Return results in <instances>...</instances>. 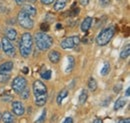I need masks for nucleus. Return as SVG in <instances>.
Listing matches in <instances>:
<instances>
[{"instance_id":"1","label":"nucleus","mask_w":130,"mask_h":123,"mask_svg":"<svg viewBox=\"0 0 130 123\" xmlns=\"http://www.w3.org/2000/svg\"><path fill=\"white\" fill-rule=\"evenodd\" d=\"M19 49H20V54L22 57L27 58L31 52H32V46H33V38L32 35L30 33H23L21 36V40L19 43Z\"/></svg>"},{"instance_id":"2","label":"nucleus","mask_w":130,"mask_h":123,"mask_svg":"<svg viewBox=\"0 0 130 123\" xmlns=\"http://www.w3.org/2000/svg\"><path fill=\"white\" fill-rule=\"evenodd\" d=\"M34 40L37 48L41 51L48 50L53 44V39L45 32H37L34 36Z\"/></svg>"},{"instance_id":"3","label":"nucleus","mask_w":130,"mask_h":123,"mask_svg":"<svg viewBox=\"0 0 130 123\" xmlns=\"http://www.w3.org/2000/svg\"><path fill=\"white\" fill-rule=\"evenodd\" d=\"M114 33V27H107L104 28L103 30H101V32L98 34V36L96 37V43L99 46H105L107 45L110 40L113 38Z\"/></svg>"},{"instance_id":"4","label":"nucleus","mask_w":130,"mask_h":123,"mask_svg":"<svg viewBox=\"0 0 130 123\" xmlns=\"http://www.w3.org/2000/svg\"><path fill=\"white\" fill-rule=\"evenodd\" d=\"M17 20H18V23L21 27H23L24 29H32L33 26H34V23H33V20L31 18V16H29L28 14H26L25 12H23L22 10L18 13L17 16Z\"/></svg>"},{"instance_id":"5","label":"nucleus","mask_w":130,"mask_h":123,"mask_svg":"<svg viewBox=\"0 0 130 123\" xmlns=\"http://www.w3.org/2000/svg\"><path fill=\"white\" fill-rule=\"evenodd\" d=\"M26 86H27V80L22 76H16L11 83V87L13 91L17 94H19L23 89H25Z\"/></svg>"},{"instance_id":"6","label":"nucleus","mask_w":130,"mask_h":123,"mask_svg":"<svg viewBox=\"0 0 130 123\" xmlns=\"http://www.w3.org/2000/svg\"><path fill=\"white\" fill-rule=\"evenodd\" d=\"M80 43V38L78 36H70L65 38L60 43V46L63 49H72L74 47L78 46Z\"/></svg>"},{"instance_id":"7","label":"nucleus","mask_w":130,"mask_h":123,"mask_svg":"<svg viewBox=\"0 0 130 123\" xmlns=\"http://www.w3.org/2000/svg\"><path fill=\"white\" fill-rule=\"evenodd\" d=\"M1 47L3 49V52L6 55H8V56H14L16 54V51H15V48L13 46V44L11 43V41L7 37L2 38V40H1Z\"/></svg>"},{"instance_id":"8","label":"nucleus","mask_w":130,"mask_h":123,"mask_svg":"<svg viewBox=\"0 0 130 123\" xmlns=\"http://www.w3.org/2000/svg\"><path fill=\"white\" fill-rule=\"evenodd\" d=\"M33 93H34L35 97L43 95V94H47V88H46L45 84L40 80L34 81V83H33Z\"/></svg>"},{"instance_id":"9","label":"nucleus","mask_w":130,"mask_h":123,"mask_svg":"<svg viewBox=\"0 0 130 123\" xmlns=\"http://www.w3.org/2000/svg\"><path fill=\"white\" fill-rule=\"evenodd\" d=\"M12 111L13 113L17 116H21L24 114L25 112V108L23 106V104L20 101H13L12 102Z\"/></svg>"},{"instance_id":"10","label":"nucleus","mask_w":130,"mask_h":123,"mask_svg":"<svg viewBox=\"0 0 130 123\" xmlns=\"http://www.w3.org/2000/svg\"><path fill=\"white\" fill-rule=\"evenodd\" d=\"M13 69V62L7 61L0 65V73H10Z\"/></svg>"},{"instance_id":"11","label":"nucleus","mask_w":130,"mask_h":123,"mask_svg":"<svg viewBox=\"0 0 130 123\" xmlns=\"http://www.w3.org/2000/svg\"><path fill=\"white\" fill-rule=\"evenodd\" d=\"M22 11L25 12L26 14H28L29 16H35L37 13L36 8L31 4H24L22 7Z\"/></svg>"},{"instance_id":"12","label":"nucleus","mask_w":130,"mask_h":123,"mask_svg":"<svg viewBox=\"0 0 130 123\" xmlns=\"http://www.w3.org/2000/svg\"><path fill=\"white\" fill-rule=\"evenodd\" d=\"M48 58L52 63H58L60 61V53L56 50H51L48 53Z\"/></svg>"},{"instance_id":"13","label":"nucleus","mask_w":130,"mask_h":123,"mask_svg":"<svg viewBox=\"0 0 130 123\" xmlns=\"http://www.w3.org/2000/svg\"><path fill=\"white\" fill-rule=\"evenodd\" d=\"M92 21L93 20H92L91 17H86L81 23V30L83 32H87L89 30V28L91 27V25H92Z\"/></svg>"},{"instance_id":"14","label":"nucleus","mask_w":130,"mask_h":123,"mask_svg":"<svg viewBox=\"0 0 130 123\" xmlns=\"http://www.w3.org/2000/svg\"><path fill=\"white\" fill-rule=\"evenodd\" d=\"M46 101H47V94H43V95H40V96L35 97V104L37 106H40L41 107V106L45 105Z\"/></svg>"},{"instance_id":"15","label":"nucleus","mask_w":130,"mask_h":123,"mask_svg":"<svg viewBox=\"0 0 130 123\" xmlns=\"http://www.w3.org/2000/svg\"><path fill=\"white\" fill-rule=\"evenodd\" d=\"M1 120L5 123H12L14 122V117L10 112H4L3 115L1 116Z\"/></svg>"},{"instance_id":"16","label":"nucleus","mask_w":130,"mask_h":123,"mask_svg":"<svg viewBox=\"0 0 130 123\" xmlns=\"http://www.w3.org/2000/svg\"><path fill=\"white\" fill-rule=\"evenodd\" d=\"M126 99L124 98V97H120V98H118L117 100H116V102H115V104H114V110H119V109H121L122 107H124L125 105H126Z\"/></svg>"},{"instance_id":"17","label":"nucleus","mask_w":130,"mask_h":123,"mask_svg":"<svg viewBox=\"0 0 130 123\" xmlns=\"http://www.w3.org/2000/svg\"><path fill=\"white\" fill-rule=\"evenodd\" d=\"M66 3H67L66 0H56V2L54 3L53 8L56 11H61L62 9H64V7L66 6Z\"/></svg>"},{"instance_id":"18","label":"nucleus","mask_w":130,"mask_h":123,"mask_svg":"<svg viewBox=\"0 0 130 123\" xmlns=\"http://www.w3.org/2000/svg\"><path fill=\"white\" fill-rule=\"evenodd\" d=\"M6 37L10 40V41H14L17 37V32L14 28H8L6 31Z\"/></svg>"},{"instance_id":"19","label":"nucleus","mask_w":130,"mask_h":123,"mask_svg":"<svg viewBox=\"0 0 130 123\" xmlns=\"http://www.w3.org/2000/svg\"><path fill=\"white\" fill-rule=\"evenodd\" d=\"M67 95H68V90H67V89H63V90H61V91L59 92L57 98H56V101H57V104H58V105H61L63 99H64L65 97H67Z\"/></svg>"},{"instance_id":"20","label":"nucleus","mask_w":130,"mask_h":123,"mask_svg":"<svg viewBox=\"0 0 130 123\" xmlns=\"http://www.w3.org/2000/svg\"><path fill=\"white\" fill-rule=\"evenodd\" d=\"M88 88L91 91H95L97 89V82L93 77H90L88 80Z\"/></svg>"},{"instance_id":"21","label":"nucleus","mask_w":130,"mask_h":123,"mask_svg":"<svg viewBox=\"0 0 130 123\" xmlns=\"http://www.w3.org/2000/svg\"><path fill=\"white\" fill-rule=\"evenodd\" d=\"M87 98H88V92H87V90L83 89L81 92H80V94H79V97H78L79 103H80V104H84V103L86 102Z\"/></svg>"},{"instance_id":"22","label":"nucleus","mask_w":130,"mask_h":123,"mask_svg":"<svg viewBox=\"0 0 130 123\" xmlns=\"http://www.w3.org/2000/svg\"><path fill=\"white\" fill-rule=\"evenodd\" d=\"M67 59H68V65L66 68V72H70V71H72V69L75 65V59L73 56H68Z\"/></svg>"},{"instance_id":"23","label":"nucleus","mask_w":130,"mask_h":123,"mask_svg":"<svg viewBox=\"0 0 130 123\" xmlns=\"http://www.w3.org/2000/svg\"><path fill=\"white\" fill-rule=\"evenodd\" d=\"M129 54H130V46L129 44H128V45H126L125 48H123V50L120 52V58L121 59H126L129 56Z\"/></svg>"},{"instance_id":"24","label":"nucleus","mask_w":130,"mask_h":123,"mask_svg":"<svg viewBox=\"0 0 130 123\" xmlns=\"http://www.w3.org/2000/svg\"><path fill=\"white\" fill-rule=\"evenodd\" d=\"M109 71H110V64H109L108 62H104L103 67H102V69L100 70V74L103 75V76H105V75H107V74L109 73Z\"/></svg>"},{"instance_id":"25","label":"nucleus","mask_w":130,"mask_h":123,"mask_svg":"<svg viewBox=\"0 0 130 123\" xmlns=\"http://www.w3.org/2000/svg\"><path fill=\"white\" fill-rule=\"evenodd\" d=\"M20 94V97H21V99H24V100H26V99H28L29 98V95H30V91L28 90V89H23L21 92L19 93Z\"/></svg>"},{"instance_id":"26","label":"nucleus","mask_w":130,"mask_h":123,"mask_svg":"<svg viewBox=\"0 0 130 123\" xmlns=\"http://www.w3.org/2000/svg\"><path fill=\"white\" fill-rule=\"evenodd\" d=\"M10 78L9 73H0V83H6Z\"/></svg>"},{"instance_id":"27","label":"nucleus","mask_w":130,"mask_h":123,"mask_svg":"<svg viewBox=\"0 0 130 123\" xmlns=\"http://www.w3.org/2000/svg\"><path fill=\"white\" fill-rule=\"evenodd\" d=\"M46 114H47V111H46V109H43L42 110V113H41V115L39 116V118L35 121V122H43L44 120H45V118H46Z\"/></svg>"},{"instance_id":"28","label":"nucleus","mask_w":130,"mask_h":123,"mask_svg":"<svg viewBox=\"0 0 130 123\" xmlns=\"http://www.w3.org/2000/svg\"><path fill=\"white\" fill-rule=\"evenodd\" d=\"M51 74H52V72H51V70H45L44 72H42L41 73V77L42 78H44V79H46V80H49L50 78H51Z\"/></svg>"},{"instance_id":"29","label":"nucleus","mask_w":130,"mask_h":123,"mask_svg":"<svg viewBox=\"0 0 130 123\" xmlns=\"http://www.w3.org/2000/svg\"><path fill=\"white\" fill-rule=\"evenodd\" d=\"M40 29L42 30V32H47L49 30V25L47 23H42L40 26Z\"/></svg>"},{"instance_id":"30","label":"nucleus","mask_w":130,"mask_h":123,"mask_svg":"<svg viewBox=\"0 0 130 123\" xmlns=\"http://www.w3.org/2000/svg\"><path fill=\"white\" fill-rule=\"evenodd\" d=\"M99 2H100V4H101V6L106 7V6H108V5L110 4L111 0H99Z\"/></svg>"},{"instance_id":"31","label":"nucleus","mask_w":130,"mask_h":123,"mask_svg":"<svg viewBox=\"0 0 130 123\" xmlns=\"http://www.w3.org/2000/svg\"><path fill=\"white\" fill-rule=\"evenodd\" d=\"M40 1H41V3L44 4V5H50V4H53V2H54L55 0H40Z\"/></svg>"},{"instance_id":"32","label":"nucleus","mask_w":130,"mask_h":123,"mask_svg":"<svg viewBox=\"0 0 130 123\" xmlns=\"http://www.w3.org/2000/svg\"><path fill=\"white\" fill-rule=\"evenodd\" d=\"M121 88H122V86H121V84H118V85H115V86H114V88H113L114 92H115V93H116V92H119V91L121 90Z\"/></svg>"},{"instance_id":"33","label":"nucleus","mask_w":130,"mask_h":123,"mask_svg":"<svg viewBox=\"0 0 130 123\" xmlns=\"http://www.w3.org/2000/svg\"><path fill=\"white\" fill-rule=\"evenodd\" d=\"M89 2H90V0H80V4L83 5V6H86Z\"/></svg>"},{"instance_id":"34","label":"nucleus","mask_w":130,"mask_h":123,"mask_svg":"<svg viewBox=\"0 0 130 123\" xmlns=\"http://www.w3.org/2000/svg\"><path fill=\"white\" fill-rule=\"evenodd\" d=\"M73 122V119L71 117H66V119L64 120V123H72Z\"/></svg>"},{"instance_id":"35","label":"nucleus","mask_w":130,"mask_h":123,"mask_svg":"<svg viewBox=\"0 0 130 123\" xmlns=\"http://www.w3.org/2000/svg\"><path fill=\"white\" fill-rule=\"evenodd\" d=\"M14 1L16 2L17 4H23V3H24L26 0H14Z\"/></svg>"},{"instance_id":"36","label":"nucleus","mask_w":130,"mask_h":123,"mask_svg":"<svg viewBox=\"0 0 130 123\" xmlns=\"http://www.w3.org/2000/svg\"><path fill=\"white\" fill-rule=\"evenodd\" d=\"M129 93H130V88H129V87H128V88L126 89V94H125V95H126L127 97H129V95H130Z\"/></svg>"},{"instance_id":"37","label":"nucleus","mask_w":130,"mask_h":123,"mask_svg":"<svg viewBox=\"0 0 130 123\" xmlns=\"http://www.w3.org/2000/svg\"><path fill=\"white\" fill-rule=\"evenodd\" d=\"M119 122H126V123H129L130 122V120L129 119H124V120H120V121H119Z\"/></svg>"},{"instance_id":"38","label":"nucleus","mask_w":130,"mask_h":123,"mask_svg":"<svg viewBox=\"0 0 130 123\" xmlns=\"http://www.w3.org/2000/svg\"><path fill=\"white\" fill-rule=\"evenodd\" d=\"M23 72H24V73H27V72H28V68H27V67H24V68H23Z\"/></svg>"},{"instance_id":"39","label":"nucleus","mask_w":130,"mask_h":123,"mask_svg":"<svg viewBox=\"0 0 130 123\" xmlns=\"http://www.w3.org/2000/svg\"><path fill=\"white\" fill-rule=\"evenodd\" d=\"M93 122L94 123H98V122H102V120H101V119H95V120H94V121H93Z\"/></svg>"},{"instance_id":"40","label":"nucleus","mask_w":130,"mask_h":123,"mask_svg":"<svg viewBox=\"0 0 130 123\" xmlns=\"http://www.w3.org/2000/svg\"><path fill=\"white\" fill-rule=\"evenodd\" d=\"M61 27H62V26H61L60 24H58V25H57V28H61Z\"/></svg>"},{"instance_id":"41","label":"nucleus","mask_w":130,"mask_h":123,"mask_svg":"<svg viewBox=\"0 0 130 123\" xmlns=\"http://www.w3.org/2000/svg\"><path fill=\"white\" fill-rule=\"evenodd\" d=\"M29 1H30V2H35L36 0H29Z\"/></svg>"},{"instance_id":"42","label":"nucleus","mask_w":130,"mask_h":123,"mask_svg":"<svg viewBox=\"0 0 130 123\" xmlns=\"http://www.w3.org/2000/svg\"><path fill=\"white\" fill-rule=\"evenodd\" d=\"M1 116H2V115H1V113H0V120H1Z\"/></svg>"},{"instance_id":"43","label":"nucleus","mask_w":130,"mask_h":123,"mask_svg":"<svg viewBox=\"0 0 130 123\" xmlns=\"http://www.w3.org/2000/svg\"><path fill=\"white\" fill-rule=\"evenodd\" d=\"M0 48H1V44H0Z\"/></svg>"},{"instance_id":"44","label":"nucleus","mask_w":130,"mask_h":123,"mask_svg":"<svg viewBox=\"0 0 130 123\" xmlns=\"http://www.w3.org/2000/svg\"><path fill=\"white\" fill-rule=\"evenodd\" d=\"M119 1H120V0H119Z\"/></svg>"}]
</instances>
